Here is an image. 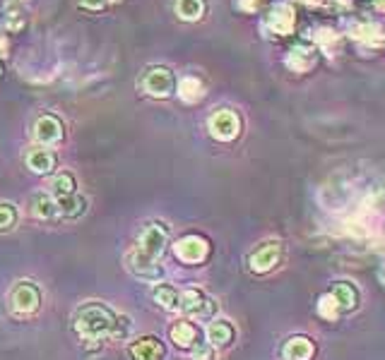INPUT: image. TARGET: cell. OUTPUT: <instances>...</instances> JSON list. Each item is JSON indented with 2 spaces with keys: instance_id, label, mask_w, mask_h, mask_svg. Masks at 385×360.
Returning <instances> with one entry per match:
<instances>
[{
  "instance_id": "obj_32",
  "label": "cell",
  "mask_w": 385,
  "mask_h": 360,
  "mask_svg": "<svg viewBox=\"0 0 385 360\" xmlns=\"http://www.w3.org/2000/svg\"><path fill=\"white\" fill-rule=\"evenodd\" d=\"M378 8H381V10H385V0H378Z\"/></svg>"
},
{
  "instance_id": "obj_17",
  "label": "cell",
  "mask_w": 385,
  "mask_h": 360,
  "mask_svg": "<svg viewBox=\"0 0 385 360\" xmlns=\"http://www.w3.org/2000/svg\"><path fill=\"white\" fill-rule=\"evenodd\" d=\"M234 341V327L224 320H215L207 327V343L212 346H227Z\"/></svg>"
},
{
  "instance_id": "obj_8",
  "label": "cell",
  "mask_w": 385,
  "mask_h": 360,
  "mask_svg": "<svg viewBox=\"0 0 385 360\" xmlns=\"http://www.w3.org/2000/svg\"><path fill=\"white\" fill-rule=\"evenodd\" d=\"M142 87L147 94L161 98L174 89V75H171V70H166V67H152V70L145 72Z\"/></svg>"
},
{
  "instance_id": "obj_12",
  "label": "cell",
  "mask_w": 385,
  "mask_h": 360,
  "mask_svg": "<svg viewBox=\"0 0 385 360\" xmlns=\"http://www.w3.org/2000/svg\"><path fill=\"white\" fill-rule=\"evenodd\" d=\"M268 27L275 34H289L294 29V10L289 5H275L268 15Z\"/></svg>"
},
{
  "instance_id": "obj_28",
  "label": "cell",
  "mask_w": 385,
  "mask_h": 360,
  "mask_svg": "<svg viewBox=\"0 0 385 360\" xmlns=\"http://www.w3.org/2000/svg\"><path fill=\"white\" fill-rule=\"evenodd\" d=\"M378 34V27H373V24H361V27L354 29V39H361V41H371L373 36Z\"/></svg>"
},
{
  "instance_id": "obj_6",
  "label": "cell",
  "mask_w": 385,
  "mask_h": 360,
  "mask_svg": "<svg viewBox=\"0 0 385 360\" xmlns=\"http://www.w3.org/2000/svg\"><path fill=\"white\" fill-rule=\"evenodd\" d=\"M179 307L186 312V315L197 317V320H202V317H210L212 312L217 310L215 300H210L205 293H202V291H197V289H188L186 293H181Z\"/></svg>"
},
{
  "instance_id": "obj_27",
  "label": "cell",
  "mask_w": 385,
  "mask_h": 360,
  "mask_svg": "<svg viewBox=\"0 0 385 360\" xmlns=\"http://www.w3.org/2000/svg\"><path fill=\"white\" fill-rule=\"evenodd\" d=\"M190 358L192 360H215V348H212V343L197 338L195 346L190 348Z\"/></svg>"
},
{
  "instance_id": "obj_23",
  "label": "cell",
  "mask_w": 385,
  "mask_h": 360,
  "mask_svg": "<svg viewBox=\"0 0 385 360\" xmlns=\"http://www.w3.org/2000/svg\"><path fill=\"white\" fill-rule=\"evenodd\" d=\"M202 10H205V3L202 0H176V12H179L181 19H200Z\"/></svg>"
},
{
  "instance_id": "obj_18",
  "label": "cell",
  "mask_w": 385,
  "mask_h": 360,
  "mask_svg": "<svg viewBox=\"0 0 385 360\" xmlns=\"http://www.w3.org/2000/svg\"><path fill=\"white\" fill-rule=\"evenodd\" d=\"M313 356V343L304 336L289 338V343L284 346V358L287 360H309Z\"/></svg>"
},
{
  "instance_id": "obj_1",
  "label": "cell",
  "mask_w": 385,
  "mask_h": 360,
  "mask_svg": "<svg viewBox=\"0 0 385 360\" xmlns=\"http://www.w3.org/2000/svg\"><path fill=\"white\" fill-rule=\"evenodd\" d=\"M75 332L80 334L85 341H101V338L111 336L116 338V327H118V315L108 310L104 302H82L75 310Z\"/></svg>"
},
{
  "instance_id": "obj_4",
  "label": "cell",
  "mask_w": 385,
  "mask_h": 360,
  "mask_svg": "<svg viewBox=\"0 0 385 360\" xmlns=\"http://www.w3.org/2000/svg\"><path fill=\"white\" fill-rule=\"evenodd\" d=\"M128 267L135 276H138V279H145V281H161L164 279V269H161L159 259L147 257V255L140 252L138 248H133L128 252Z\"/></svg>"
},
{
  "instance_id": "obj_29",
  "label": "cell",
  "mask_w": 385,
  "mask_h": 360,
  "mask_svg": "<svg viewBox=\"0 0 385 360\" xmlns=\"http://www.w3.org/2000/svg\"><path fill=\"white\" fill-rule=\"evenodd\" d=\"M22 17H19V12H10L8 15V22H5V27H8L10 31H19L22 29Z\"/></svg>"
},
{
  "instance_id": "obj_13",
  "label": "cell",
  "mask_w": 385,
  "mask_h": 360,
  "mask_svg": "<svg viewBox=\"0 0 385 360\" xmlns=\"http://www.w3.org/2000/svg\"><path fill=\"white\" fill-rule=\"evenodd\" d=\"M313 62H316V51L309 49V46H294L287 55V65L294 72H306Z\"/></svg>"
},
{
  "instance_id": "obj_26",
  "label": "cell",
  "mask_w": 385,
  "mask_h": 360,
  "mask_svg": "<svg viewBox=\"0 0 385 360\" xmlns=\"http://www.w3.org/2000/svg\"><path fill=\"white\" fill-rule=\"evenodd\" d=\"M15 221H17V212H15V207L8 205V202H0V231L13 228Z\"/></svg>"
},
{
  "instance_id": "obj_24",
  "label": "cell",
  "mask_w": 385,
  "mask_h": 360,
  "mask_svg": "<svg viewBox=\"0 0 385 360\" xmlns=\"http://www.w3.org/2000/svg\"><path fill=\"white\" fill-rule=\"evenodd\" d=\"M332 295H335L337 305H340L342 310H352V307L357 305V291H354L350 284H337Z\"/></svg>"
},
{
  "instance_id": "obj_3",
  "label": "cell",
  "mask_w": 385,
  "mask_h": 360,
  "mask_svg": "<svg viewBox=\"0 0 385 360\" xmlns=\"http://www.w3.org/2000/svg\"><path fill=\"white\" fill-rule=\"evenodd\" d=\"M10 300H13V310L17 315H32L41 305V291L32 281H19L10 293Z\"/></svg>"
},
{
  "instance_id": "obj_14",
  "label": "cell",
  "mask_w": 385,
  "mask_h": 360,
  "mask_svg": "<svg viewBox=\"0 0 385 360\" xmlns=\"http://www.w3.org/2000/svg\"><path fill=\"white\" fill-rule=\"evenodd\" d=\"M32 214L39 218H54L58 212V202L51 192H36L32 197Z\"/></svg>"
},
{
  "instance_id": "obj_15",
  "label": "cell",
  "mask_w": 385,
  "mask_h": 360,
  "mask_svg": "<svg viewBox=\"0 0 385 360\" xmlns=\"http://www.w3.org/2000/svg\"><path fill=\"white\" fill-rule=\"evenodd\" d=\"M27 166L34 173H51L56 166V156L49 149H32L27 154Z\"/></svg>"
},
{
  "instance_id": "obj_22",
  "label": "cell",
  "mask_w": 385,
  "mask_h": 360,
  "mask_svg": "<svg viewBox=\"0 0 385 360\" xmlns=\"http://www.w3.org/2000/svg\"><path fill=\"white\" fill-rule=\"evenodd\" d=\"M49 190H51V195H54L56 200H60V197H65V195H72V192H75V178H72L70 173L54 175L51 182H49Z\"/></svg>"
},
{
  "instance_id": "obj_16",
  "label": "cell",
  "mask_w": 385,
  "mask_h": 360,
  "mask_svg": "<svg viewBox=\"0 0 385 360\" xmlns=\"http://www.w3.org/2000/svg\"><path fill=\"white\" fill-rule=\"evenodd\" d=\"M197 329L190 325V322H176L174 327H171V341L176 343V346L181 348H192L197 341Z\"/></svg>"
},
{
  "instance_id": "obj_33",
  "label": "cell",
  "mask_w": 385,
  "mask_h": 360,
  "mask_svg": "<svg viewBox=\"0 0 385 360\" xmlns=\"http://www.w3.org/2000/svg\"><path fill=\"white\" fill-rule=\"evenodd\" d=\"M106 3H118V0H106Z\"/></svg>"
},
{
  "instance_id": "obj_20",
  "label": "cell",
  "mask_w": 385,
  "mask_h": 360,
  "mask_svg": "<svg viewBox=\"0 0 385 360\" xmlns=\"http://www.w3.org/2000/svg\"><path fill=\"white\" fill-rule=\"evenodd\" d=\"M205 94V87L197 77H183L179 85V96L183 98L186 103H195L200 101V96Z\"/></svg>"
},
{
  "instance_id": "obj_31",
  "label": "cell",
  "mask_w": 385,
  "mask_h": 360,
  "mask_svg": "<svg viewBox=\"0 0 385 360\" xmlns=\"http://www.w3.org/2000/svg\"><path fill=\"white\" fill-rule=\"evenodd\" d=\"M258 3H260V0H241V8L243 10H251V12H253V10L258 8Z\"/></svg>"
},
{
  "instance_id": "obj_10",
  "label": "cell",
  "mask_w": 385,
  "mask_h": 360,
  "mask_svg": "<svg viewBox=\"0 0 385 360\" xmlns=\"http://www.w3.org/2000/svg\"><path fill=\"white\" fill-rule=\"evenodd\" d=\"M279 243H263L260 248H256L251 252V257H248V264H251L253 271H258V274H265V271H270L275 267V264L279 262Z\"/></svg>"
},
{
  "instance_id": "obj_11",
  "label": "cell",
  "mask_w": 385,
  "mask_h": 360,
  "mask_svg": "<svg viewBox=\"0 0 385 360\" xmlns=\"http://www.w3.org/2000/svg\"><path fill=\"white\" fill-rule=\"evenodd\" d=\"M133 360H164L166 348L157 336H142L130 346Z\"/></svg>"
},
{
  "instance_id": "obj_7",
  "label": "cell",
  "mask_w": 385,
  "mask_h": 360,
  "mask_svg": "<svg viewBox=\"0 0 385 360\" xmlns=\"http://www.w3.org/2000/svg\"><path fill=\"white\" fill-rule=\"evenodd\" d=\"M207 240L200 236H186L181 240H176L174 245V252L181 262H188V264H197L207 257Z\"/></svg>"
},
{
  "instance_id": "obj_19",
  "label": "cell",
  "mask_w": 385,
  "mask_h": 360,
  "mask_svg": "<svg viewBox=\"0 0 385 360\" xmlns=\"http://www.w3.org/2000/svg\"><path fill=\"white\" fill-rule=\"evenodd\" d=\"M56 202H58V212L65 214V216H70V218H77L87 212V200L82 195H77V192L60 197V200H56Z\"/></svg>"
},
{
  "instance_id": "obj_25",
  "label": "cell",
  "mask_w": 385,
  "mask_h": 360,
  "mask_svg": "<svg viewBox=\"0 0 385 360\" xmlns=\"http://www.w3.org/2000/svg\"><path fill=\"white\" fill-rule=\"evenodd\" d=\"M318 315L325 317V320H337V315H340V305H337L335 295H320L318 300Z\"/></svg>"
},
{
  "instance_id": "obj_35",
  "label": "cell",
  "mask_w": 385,
  "mask_h": 360,
  "mask_svg": "<svg viewBox=\"0 0 385 360\" xmlns=\"http://www.w3.org/2000/svg\"><path fill=\"white\" fill-rule=\"evenodd\" d=\"M0 72H3V70H0Z\"/></svg>"
},
{
  "instance_id": "obj_34",
  "label": "cell",
  "mask_w": 385,
  "mask_h": 360,
  "mask_svg": "<svg viewBox=\"0 0 385 360\" xmlns=\"http://www.w3.org/2000/svg\"><path fill=\"white\" fill-rule=\"evenodd\" d=\"M304 3H309V0H304Z\"/></svg>"
},
{
  "instance_id": "obj_30",
  "label": "cell",
  "mask_w": 385,
  "mask_h": 360,
  "mask_svg": "<svg viewBox=\"0 0 385 360\" xmlns=\"http://www.w3.org/2000/svg\"><path fill=\"white\" fill-rule=\"evenodd\" d=\"M85 8H90V10H99V8H104L106 5V0H80Z\"/></svg>"
},
{
  "instance_id": "obj_9",
  "label": "cell",
  "mask_w": 385,
  "mask_h": 360,
  "mask_svg": "<svg viewBox=\"0 0 385 360\" xmlns=\"http://www.w3.org/2000/svg\"><path fill=\"white\" fill-rule=\"evenodd\" d=\"M34 137L36 142L46 144V147H54L63 139V123L56 116H41L34 123Z\"/></svg>"
},
{
  "instance_id": "obj_2",
  "label": "cell",
  "mask_w": 385,
  "mask_h": 360,
  "mask_svg": "<svg viewBox=\"0 0 385 360\" xmlns=\"http://www.w3.org/2000/svg\"><path fill=\"white\" fill-rule=\"evenodd\" d=\"M166 238H169V226H166V223L147 221L142 226V231H140L135 248H138L140 252L147 255V257L159 259V255L164 252V248H166Z\"/></svg>"
},
{
  "instance_id": "obj_21",
  "label": "cell",
  "mask_w": 385,
  "mask_h": 360,
  "mask_svg": "<svg viewBox=\"0 0 385 360\" xmlns=\"http://www.w3.org/2000/svg\"><path fill=\"white\" fill-rule=\"evenodd\" d=\"M154 300L159 302L164 310H179V302H181V293L169 284H159L154 289Z\"/></svg>"
},
{
  "instance_id": "obj_5",
  "label": "cell",
  "mask_w": 385,
  "mask_h": 360,
  "mask_svg": "<svg viewBox=\"0 0 385 360\" xmlns=\"http://www.w3.org/2000/svg\"><path fill=\"white\" fill-rule=\"evenodd\" d=\"M238 130H241V120H238V116L234 111H229V108H220L217 113H212V118H210L212 137L222 139V142H229V139L236 137Z\"/></svg>"
}]
</instances>
